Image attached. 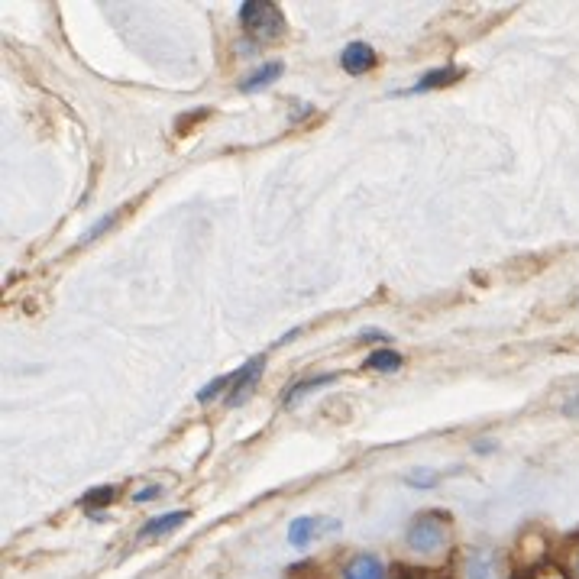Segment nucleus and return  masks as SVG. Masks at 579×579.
Here are the masks:
<instances>
[{"label": "nucleus", "mask_w": 579, "mask_h": 579, "mask_svg": "<svg viewBox=\"0 0 579 579\" xmlns=\"http://www.w3.org/2000/svg\"><path fill=\"white\" fill-rule=\"evenodd\" d=\"M408 547L421 557H434L447 547V521L440 515H418L408 525Z\"/></svg>", "instance_id": "obj_1"}, {"label": "nucleus", "mask_w": 579, "mask_h": 579, "mask_svg": "<svg viewBox=\"0 0 579 579\" xmlns=\"http://www.w3.org/2000/svg\"><path fill=\"white\" fill-rule=\"evenodd\" d=\"M240 23L246 33L263 36V39H275L285 30L282 10L269 4V0H246V4H240Z\"/></svg>", "instance_id": "obj_2"}, {"label": "nucleus", "mask_w": 579, "mask_h": 579, "mask_svg": "<svg viewBox=\"0 0 579 579\" xmlns=\"http://www.w3.org/2000/svg\"><path fill=\"white\" fill-rule=\"evenodd\" d=\"M340 531V521L337 518H295L292 525H288V544L305 550L311 547L321 534H337Z\"/></svg>", "instance_id": "obj_3"}, {"label": "nucleus", "mask_w": 579, "mask_h": 579, "mask_svg": "<svg viewBox=\"0 0 579 579\" xmlns=\"http://www.w3.org/2000/svg\"><path fill=\"white\" fill-rule=\"evenodd\" d=\"M263 369H266V360L263 356H256V360H250L246 366H240L237 372H233V385H230V392H227V405H240L246 395H250L256 389V382L259 376H263Z\"/></svg>", "instance_id": "obj_4"}, {"label": "nucleus", "mask_w": 579, "mask_h": 579, "mask_svg": "<svg viewBox=\"0 0 579 579\" xmlns=\"http://www.w3.org/2000/svg\"><path fill=\"white\" fill-rule=\"evenodd\" d=\"M463 579H502L499 557L486 547H476L463 557Z\"/></svg>", "instance_id": "obj_5"}, {"label": "nucleus", "mask_w": 579, "mask_h": 579, "mask_svg": "<svg viewBox=\"0 0 579 579\" xmlns=\"http://www.w3.org/2000/svg\"><path fill=\"white\" fill-rule=\"evenodd\" d=\"M340 579H389V567L376 554H356L347 560Z\"/></svg>", "instance_id": "obj_6"}, {"label": "nucleus", "mask_w": 579, "mask_h": 579, "mask_svg": "<svg viewBox=\"0 0 579 579\" xmlns=\"http://www.w3.org/2000/svg\"><path fill=\"white\" fill-rule=\"evenodd\" d=\"M379 62V55L376 49H372L369 43H350L347 49L340 52V65H343V72H350V75H366L372 72Z\"/></svg>", "instance_id": "obj_7"}, {"label": "nucleus", "mask_w": 579, "mask_h": 579, "mask_svg": "<svg viewBox=\"0 0 579 579\" xmlns=\"http://www.w3.org/2000/svg\"><path fill=\"white\" fill-rule=\"evenodd\" d=\"M279 75H282V62H266V65H259L253 75H246V78L240 81V91H243V94L263 91V88H269Z\"/></svg>", "instance_id": "obj_8"}, {"label": "nucleus", "mask_w": 579, "mask_h": 579, "mask_svg": "<svg viewBox=\"0 0 579 579\" xmlns=\"http://www.w3.org/2000/svg\"><path fill=\"white\" fill-rule=\"evenodd\" d=\"M463 78V68H457V65H447V68H434V72H427L415 88L411 91H431V88H447V85H453V81H460Z\"/></svg>", "instance_id": "obj_9"}, {"label": "nucleus", "mask_w": 579, "mask_h": 579, "mask_svg": "<svg viewBox=\"0 0 579 579\" xmlns=\"http://www.w3.org/2000/svg\"><path fill=\"white\" fill-rule=\"evenodd\" d=\"M188 518H191V512H172V515L153 518V521H146V528L140 531V537H159V534H169V531H175V528H182Z\"/></svg>", "instance_id": "obj_10"}, {"label": "nucleus", "mask_w": 579, "mask_h": 579, "mask_svg": "<svg viewBox=\"0 0 579 579\" xmlns=\"http://www.w3.org/2000/svg\"><path fill=\"white\" fill-rule=\"evenodd\" d=\"M337 379H340V372H330V376H314V379H301L298 385H292V389L285 392V405H292L295 398H301V395H311V392L324 389V385L337 382Z\"/></svg>", "instance_id": "obj_11"}, {"label": "nucleus", "mask_w": 579, "mask_h": 579, "mask_svg": "<svg viewBox=\"0 0 579 579\" xmlns=\"http://www.w3.org/2000/svg\"><path fill=\"white\" fill-rule=\"evenodd\" d=\"M402 353L398 350H376L366 360V369H376V372H395V369H402Z\"/></svg>", "instance_id": "obj_12"}, {"label": "nucleus", "mask_w": 579, "mask_h": 579, "mask_svg": "<svg viewBox=\"0 0 579 579\" xmlns=\"http://www.w3.org/2000/svg\"><path fill=\"white\" fill-rule=\"evenodd\" d=\"M230 385H233V372H230V376H217V379L208 385V389H201V392H198V402H201V405L214 402V398H217L220 392H224V389L230 392Z\"/></svg>", "instance_id": "obj_13"}, {"label": "nucleus", "mask_w": 579, "mask_h": 579, "mask_svg": "<svg viewBox=\"0 0 579 579\" xmlns=\"http://www.w3.org/2000/svg\"><path fill=\"white\" fill-rule=\"evenodd\" d=\"M437 473L434 470H427V466H415V470L408 473V486H415V489H431L437 486Z\"/></svg>", "instance_id": "obj_14"}, {"label": "nucleus", "mask_w": 579, "mask_h": 579, "mask_svg": "<svg viewBox=\"0 0 579 579\" xmlns=\"http://www.w3.org/2000/svg\"><path fill=\"white\" fill-rule=\"evenodd\" d=\"M117 495V489H110V486H104V489H94V492H88L85 495V505H107L110 499Z\"/></svg>", "instance_id": "obj_15"}, {"label": "nucleus", "mask_w": 579, "mask_h": 579, "mask_svg": "<svg viewBox=\"0 0 579 579\" xmlns=\"http://www.w3.org/2000/svg\"><path fill=\"white\" fill-rule=\"evenodd\" d=\"M114 220H117V214H107V217L101 220V224H94V230H91V233H85V243H91L94 237H101V233H104L110 224H114Z\"/></svg>", "instance_id": "obj_16"}, {"label": "nucleus", "mask_w": 579, "mask_h": 579, "mask_svg": "<svg viewBox=\"0 0 579 579\" xmlns=\"http://www.w3.org/2000/svg\"><path fill=\"white\" fill-rule=\"evenodd\" d=\"M159 495H162V489H140V492H136L133 495V502H149V499H159Z\"/></svg>", "instance_id": "obj_17"}, {"label": "nucleus", "mask_w": 579, "mask_h": 579, "mask_svg": "<svg viewBox=\"0 0 579 579\" xmlns=\"http://www.w3.org/2000/svg\"><path fill=\"white\" fill-rule=\"evenodd\" d=\"M563 411H567V415H570V418H579V389H576V392L570 395V402H567V405H563Z\"/></svg>", "instance_id": "obj_18"}, {"label": "nucleus", "mask_w": 579, "mask_h": 579, "mask_svg": "<svg viewBox=\"0 0 579 579\" xmlns=\"http://www.w3.org/2000/svg\"><path fill=\"white\" fill-rule=\"evenodd\" d=\"M576 576H579V557H576Z\"/></svg>", "instance_id": "obj_19"}]
</instances>
